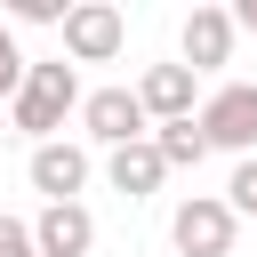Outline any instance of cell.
<instances>
[{
	"label": "cell",
	"instance_id": "obj_5",
	"mask_svg": "<svg viewBox=\"0 0 257 257\" xmlns=\"http://www.w3.org/2000/svg\"><path fill=\"white\" fill-rule=\"evenodd\" d=\"M80 128H88L104 153L137 145V137H145V104H137V88H88V96H80Z\"/></svg>",
	"mask_w": 257,
	"mask_h": 257
},
{
	"label": "cell",
	"instance_id": "obj_6",
	"mask_svg": "<svg viewBox=\"0 0 257 257\" xmlns=\"http://www.w3.org/2000/svg\"><path fill=\"white\" fill-rule=\"evenodd\" d=\"M32 249H40V257H88V249H96V217H88L80 201H48V209L32 217Z\"/></svg>",
	"mask_w": 257,
	"mask_h": 257
},
{
	"label": "cell",
	"instance_id": "obj_11",
	"mask_svg": "<svg viewBox=\"0 0 257 257\" xmlns=\"http://www.w3.org/2000/svg\"><path fill=\"white\" fill-rule=\"evenodd\" d=\"M145 145H153V153H161V169H201V153H209V145H201V128H193V120H161V128H153V137H145Z\"/></svg>",
	"mask_w": 257,
	"mask_h": 257
},
{
	"label": "cell",
	"instance_id": "obj_16",
	"mask_svg": "<svg viewBox=\"0 0 257 257\" xmlns=\"http://www.w3.org/2000/svg\"><path fill=\"white\" fill-rule=\"evenodd\" d=\"M233 16V32H257V0H241V8H225Z\"/></svg>",
	"mask_w": 257,
	"mask_h": 257
},
{
	"label": "cell",
	"instance_id": "obj_12",
	"mask_svg": "<svg viewBox=\"0 0 257 257\" xmlns=\"http://www.w3.org/2000/svg\"><path fill=\"white\" fill-rule=\"evenodd\" d=\"M225 209H233V217H257V161H241V169H233V185H225Z\"/></svg>",
	"mask_w": 257,
	"mask_h": 257
},
{
	"label": "cell",
	"instance_id": "obj_4",
	"mask_svg": "<svg viewBox=\"0 0 257 257\" xmlns=\"http://www.w3.org/2000/svg\"><path fill=\"white\" fill-rule=\"evenodd\" d=\"M193 128H201V145L249 153V145H257V88H249V80H225V88L193 112Z\"/></svg>",
	"mask_w": 257,
	"mask_h": 257
},
{
	"label": "cell",
	"instance_id": "obj_8",
	"mask_svg": "<svg viewBox=\"0 0 257 257\" xmlns=\"http://www.w3.org/2000/svg\"><path fill=\"white\" fill-rule=\"evenodd\" d=\"M137 104H145V120H193V72L185 64H145Z\"/></svg>",
	"mask_w": 257,
	"mask_h": 257
},
{
	"label": "cell",
	"instance_id": "obj_7",
	"mask_svg": "<svg viewBox=\"0 0 257 257\" xmlns=\"http://www.w3.org/2000/svg\"><path fill=\"white\" fill-rule=\"evenodd\" d=\"M217 64H233V16H225V8H193V16H185V72L201 80V72H217Z\"/></svg>",
	"mask_w": 257,
	"mask_h": 257
},
{
	"label": "cell",
	"instance_id": "obj_9",
	"mask_svg": "<svg viewBox=\"0 0 257 257\" xmlns=\"http://www.w3.org/2000/svg\"><path fill=\"white\" fill-rule=\"evenodd\" d=\"M80 185H88V153H80V145H56V137H48V145H32V193L72 201Z\"/></svg>",
	"mask_w": 257,
	"mask_h": 257
},
{
	"label": "cell",
	"instance_id": "obj_13",
	"mask_svg": "<svg viewBox=\"0 0 257 257\" xmlns=\"http://www.w3.org/2000/svg\"><path fill=\"white\" fill-rule=\"evenodd\" d=\"M24 88V48H16V32L0 24V96H16Z\"/></svg>",
	"mask_w": 257,
	"mask_h": 257
},
{
	"label": "cell",
	"instance_id": "obj_14",
	"mask_svg": "<svg viewBox=\"0 0 257 257\" xmlns=\"http://www.w3.org/2000/svg\"><path fill=\"white\" fill-rule=\"evenodd\" d=\"M8 24H64V0H8Z\"/></svg>",
	"mask_w": 257,
	"mask_h": 257
},
{
	"label": "cell",
	"instance_id": "obj_1",
	"mask_svg": "<svg viewBox=\"0 0 257 257\" xmlns=\"http://www.w3.org/2000/svg\"><path fill=\"white\" fill-rule=\"evenodd\" d=\"M8 104H16V128L48 145V137L64 128V112H80V72H72L64 56H48V64H24V88H16Z\"/></svg>",
	"mask_w": 257,
	"mask_h": 257
},
{
	"label": "cell",
	"instance_id": "obj_10",
	"mask_svg": "<svg viewBox=\"0 0 257 257\" xmlns=\"http://www.w3.org/2000/svg\"><path fill=\"white\" fill-rule=\"evenodd\" d=\"M104 177H112V193L145 201V193H161V177H169V169H161V153H153V145L137 137V145H120V153L104 161Z\"/></svg>",
	"mask_w": 257,
	"mask_h": 257
},
{
	"label": "cell",
	"instance_id": "obj_15",
	"mask_svg": "<svg viewBox=\"0 0 257 257\" xmlns=\"http://www.w3.org/2000/svg\"><path fill=\"white\" fill-rule=\"evenodd\" d=\"M0 257H40V249H32V225H24V217H0Z\"/></svg>",
	"mask_w": 257,
	"mask_h": 257
},
{
	"label": "cell",
	"instance_id": "obj_2",
	"mask_svg": "<svg viewBox=\"0 0 257 257\" xmlns=\"http://www.w3.org/2000/svg\"><path fill=\"white\" fill-rule=\"evenodd\" d=\"M128 40V16L112 0H72L64 8V64H112Z\"/></svg>",
	"mask_w": 257,
	"mask_h": 257
},
{
	"label": "cell",
	"instance_id": "obj_3",
	"mask_svg": "<svg viewBox=\"0 0 257 257\" xmlns=\"http://www.w3.org/2000/svg\"><path fill=\"white\" fill-rule=\"evenodd\" d=\"M233 209L217 201V193H185L177 201V217H169V241L185 249V257H233Z\"/></svg>",
	"mask_w": 257,
	"mask_h": 257
}]
</instances>
